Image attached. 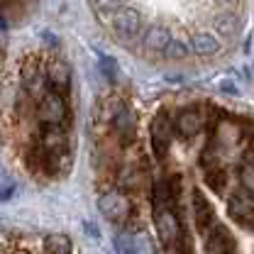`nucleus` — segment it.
Returning a JSON list of instances; mask_svg holds the SVG:
<instances>
[{"label":"nucleus","instance_id":"obj_15","mask_svg":"<svg viewBox=\"0 0 254 254\" xmlns=\"http://www.w3.org/2000/svg\"><path fill=\"white\" fill-rule=\"evenodd\" d=\"M203 181L213 190H222L227 186V174H225V169H220V166H205L203 169Z\"/></svg>","mask_w":254,"mask_h":254},{"label":"nucleus","instance_id":"obj_4","mask_svg":"<svg viewBox=\"0 0 254 254\" xmlns=\"http://www.w3.org/2000/svg\"><path fill=\"white\" fill-rule=\"evenodd\" d=\"M100 205V213L108 218L110 222H127L129 213H132V205H129V198L120 190H108L100 195L98 200Z\"/></svg>","mask_w":254,"mask_h":254},{"label":"nucleus","instance_id":"obj_14","mask_svg":"<svg viewBox=\"0 0 254 254\" xmlns=\"http://www.w3.org/2000/svg\"><path fill=\"white\" fill-rule=\"evenodd\" d=\"M44 252L47 254H71L73 252V242L66 235H49L44 237Z\"/></svg>","mask_w":254,"mask_h":254},{"label":"nucleus","instance_id":"obj_20","mask_svg":"<svg viewBox=\"0 0 254 254\" xmlns=\"http://www.w3.org/2000/svg\"><path fill=\"white\" fill-rule=\"evenodd\" d=\"M222 91H227V93H237V88H235L232 81H222Z\"/></svg>","mask_w":254,"mask_h":254},{"label":"nucleus","instance_id":"obj_11","mask_svg":"<svg viewBox=\"0 0 254 254\" xmlns=\"http://www.w3.org/2000/svg\"><path fill=\"white\" fill-rule=\"evenodd\" d=\"M227 213H230V218L237 222V225H242V227H247V230H254V205H247V203L242 200V195H235V198L230 200Z\"/></svg>","mask_w":254,"mask_h":254},{"label":"nucleus","instance_id":"obj_12","mask_svg":"<svg viewBox=\"0 0 254 254\" xmlns=\"http://www.w3.org/2000/svg\"><path fill=\"white\" fill-rule=\"evenodd\" d=\"M171 39H174L171 32L166 30V27H159L157 25V27H149V30L144 32L142 44H144V49H149V52H164Z\"/></svg>","mask_w":254,"mask_h":254},{"label":"nucleus","instance_id":"obj_1","mask_svg":"<svg viewBox=\"0 0 254 254\" xmlns=\"http://www.w3.org/2000/svg\"><path fill=\"white\" fill-rule=\"evenodd\" d=\"M152 215H154V227L159 232V240L166 250H174L176 240L181 237L184 227H181V220L179 215L161 200H152Z\"/></svg>","mask_w":254,"mask_h":254},{"label":"nucleus","instance_id":"obj_18","mask_svg":"<svg viewBox=\"0 0 254 254\" xmlns=\"http://www.w3.org/2000/svg\"><path fill=\"white\" fill-rule=\"evenodd\" d=\"M95 2V10H100V12H115L118 7H123V0H93Z\"/></svg>","mask_w":254,"mask_h":254},{"label":"nucleus","instance_id":"obj_7","mask_svg":"<svg viewBox=\"0 0 254 254\" xmlns=\"http://www.w3.org/2000/svg\"><path fill=\"white\" fill-rule=\"evenodd\" d=\"M205 252L208 254H235L237 245L230 235V230H225V225H213L205 232Z\"/></svg>","mask_w":254,"mask_h":254},{"label":"nucleus","instance_id":"obj_8","mask_svg":"<svg viewBox=\"0 0 254 254\" xmlns=\"http://www.w3.org/2000/svg\"><path fill=\"white\" fill-rule=\"evenodd\" d=\"M203 127H205V120H203V113H198V110H184L174 123V129L184 139H193L195 134L203 132Z\"/></svg>","mask_w":254,"mask_h":254},{"label":"nucleus","instance_id":"obj_13","mask_svg":"<svg viewBox=\"0 0 254 254\" xmlns=\"http://www.w3.org/2000/svg\"><path fill=\"white\" fill-rule=\"evenodd\" d=\"M190 49H193V54H198V57H213V54H218L220 42H218L213 34H208V32H198V34H193V39H190Z\"/></svg>","mask_w":254,"mask_h":254},{"label":"nucleus","instance_id":"obj_3","mask_svg":"<svg viewBox=\"0 0 254 254\" xmlns=\"http://www.w3.org/2000/svg\"><path fill=\"white\" fill-rule=\"evenodd\" d=\"M110 129H113L115 139H118L123 147L134 142V137H137V120H134V113L129 110V105L118 103V108H115L113 115H110Z\"/></svg>","mask_w":254,"mask_h":254},{"label":"nucleus","instance_id":"obj_6","mask_svg":"<svg viewBox=\"0 0 254 254\" xmlns=\"http://www.w3.org/2000/svg\"><path fill=\"white\" fill-rule=\"evenodd\" d=\"M171 132H174V125L169 120L166 113H159L157 118L152 120V127H149V134H152V147H154V154L157 159H164L169 147H171Z\"/></svg>","mask_w":254,"mask_h":254},{"label":"nucleus","instance_id":"obj_2","mask_svg":"<svg viewBox=\"0 0 254 254\" xmlns=\"http://www.w3.org/2000/svg\"><path fill=\"white\" fill-rule=\"evenodd\" d=\"M37 115H39V123L42 125H66V115H68V108H66V95L54 93V91H47L39 100V108H37Z\"/></svg>","mask_w":254,"mask_h":254},{"label":"nucleus","instance_id":"obj_10","mask_svg":"<svg viewBox=\"0 0 254 254\" xmlns=\"http://www.w3.org/2000/svg\"><path fill=\"white\" fill-rule=\"evenodd\" d=\"M44 76H47V86H49V91L66 95L68 86H71V68H68L66 64H62V62L49 64V68H47Z\"/></svg>","mask_w":254,"mask_h":254},{"label":"nucleus","instance_id":"obj_19","mask_svg":"<svg viewBox=\"0 0 254 254\" xmlns=\"http://www.w3.org/2000/svg\"><path fill=\"white\" fill-rule=\"evenodd\" d=\"M118 250H120V254H137V250L132 247V242L125 240V237H120V240H118Z\"/></svg>","mask_w":254,"mask_h":254},{"label":"nucleus","instance_id":"obj_5","mask_svg":"<svg viewBox=\"0 0 254 254\" xmlns=\"http://www.w3.org/2000/svg\"><path fill=\"white\" fill-rule=\"evenodd\" d=\"M113 27H115V34L123 39V42H132L137 34H139V27H142V20H139V12L134 7H118L113 12Z\"/></svg>","mask_w":254,"mask_h":254},{"label":"nucleus","instance_id":"obj_16","mask_svg":"<svg viewBox=\"0 0 254 254\" xmlns=\"http://www.w3.org/2000/svg\"><path fill=\"white\" fill-rule=\"evenodd\" d=\"M190 52V47L186 42H181V39H171L169 42V47L164 49V54L169 57V59H174V62H179V59H186Z\"/></svg>","mask_w":254,"mask_h":254},{"label":"nucleus","instance_id":"obj_17","mask_svg":"<svg viewBox=\"0 0 254 254\" xmlns=\"http://www.w3.org/2000/svg\"><path fill=\"white\" fill-rule=\"evenodd\" d=\"M240 184L245 186V190L254 193V161H245L240 166Z\"/></svg>","mask_w":254,"mask_h":254},{"label":"nucleus","instance_id":"obj_9","mask_svg":"<svg viewBox=\"0 0 254 254\" xmlns=\"http://www.w3.org/2000/svg\"><path fill=\"white\" fill-rule=\"evenodd\" d=\"M193 218H195V225H198V230L205 235L213 225H215V210H213V205L203 198V193L200 190H193Z\"/></svg>","mask_w":254,"mask_h":254}]
</instances>
